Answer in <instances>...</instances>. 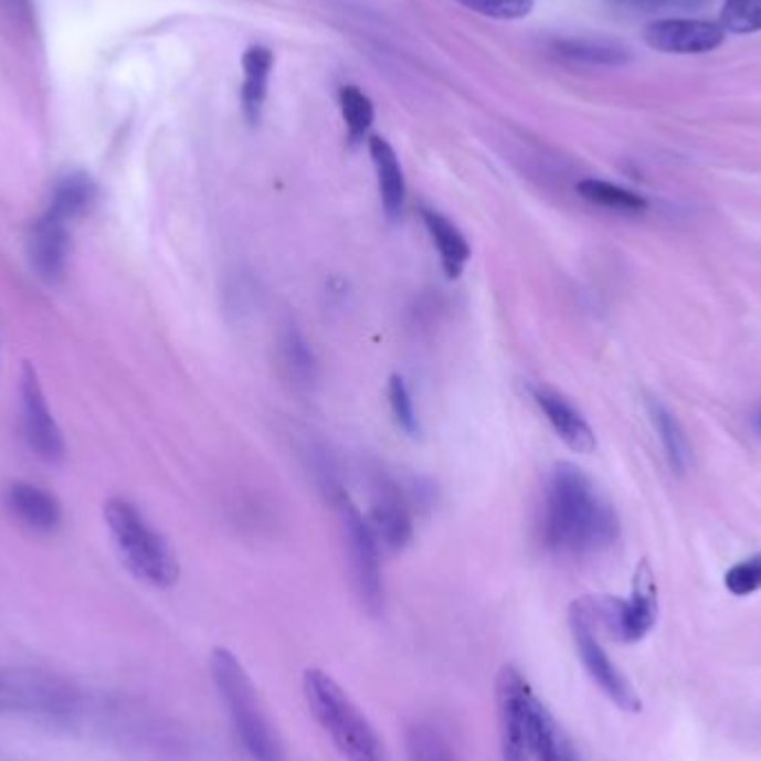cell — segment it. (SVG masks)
Instances as JSON below:
<instances>
[{
  "label": "cell",
  "instance_id": "11",
  "mask_svg": "<svg viewBox=\"0 0 761 761\" xmlns=\"http://www.w3.org/2000/svg\"><path fill=\"white\" fill-rule=\"evenodd\" d=\"M723 36L726 32L717 23L699 19H662L644 32L648 47L679 56L708 54L723 43Z\"/></svg>",
  "mask_w": 761,
  "mask_h": 761
},
{
  "label": "cell",
  "instance_id": "10",
  "mask_svg": "<svg viewBox=\"0 0 761 761\" xmlns=\"http://www.w3.org/2000/svg\"><path fill=\"white\" fill-rule=\"evenodd\" d=\"M21 421L30 450L45 464H61L67 456L65 436L47 405L39 372L25 363L21 374Z\"/></svg>",
  "mask_w": 761,
  "mask_h": 761
},
{
  "label": "cell",
  "instance_id": "6",
  "mask_svg": "<svg viewBox=\"0 0 761 761\" xmlns=\"http://www.w3.org/2000/svg\"><path fill=\"white\" fill-rule=\"evenodd\" d=\"M585 615L596 631H603L617 642H642L657 622V581L651 563L642 559L633 577V594L628 601L617 596H585L579 599Z\"/></svg>",
  "mask_w": 761,
  "mask_h": 761
},
{
  "label": "cell",
  "instance_id": "20",
  "mask_svg": "<svg viewBox=\"0 0 761 761\" xmlns=\"http://www.w3.org/2000/svg\"><path fill=\"white\" fill-rule=\"evenodd\" d=\"M274 56L267 47L263 45H252L243 54V109L252 123L258 120L261 107L267 96V83H269V72H272Z\"/></svg>",
  "mask_w": 761,
  "mask_h": 761
},
{
  "label": "cell",
  "instance_id": "23",
  "mask_svg": "<svg viewBox=\"0 0 761 761\" xmlns=\"http://www.w3.org/2000/svg\"><path fill=\"white\" fill-rule=\"evenodd\" d=\"M648 410H651V419L659 432V438H662V445L666 450L673 473L684 475L688 464H690V447H688V438L684 434V427L679 425L675 414L662 401L651 399Z\"/></svg>",
  "mask_w": 761,
  "mask_h": 761
},
{
  "label": "cell",
  "instance_id": "5",
  "mask_svg": "<svg viewBox=\"0 0 761 761\" xmlns=\"http://www.w3.org/2000/svg\"><path fill=\"white\" fill-rule=\"evenodd\" d=\"M81 708V690L52 670L0 668V715H30L70 721Z\"/></svg>",
  "mask_w": 761,
  "mask_h": 761
},
{
  "label": "cell",
  "instance_id": "9",
  "mask_svg": "<svg viewBox=\"0 0 761 761\" xmlns=\"http://www.w3.org/2000/svg\"><path fill=\"white\" fill-rule=\"evenodd\" d=\"M532 695L535 690L515 664H506L499 670L495 684V699L504 761H530L528 715Z\"/></svg>",
  "mask_w": 761,
  "mask_h": 761
},
{
  "label": "cell",
  "instance_id": "12",
  "mask_svg": "<svg viewBox=\"0 0 761 761\" xmlns=\"http://www.w3.org/2000/svg\"><path fill=\"white\" fill-rule=\"evenodd\" d=\"M370 526L379 543L392 552H401L412 541V517L408 499L401 488L388 477H377L372 482Z\"/></svg>",
  "mask_w": 761,
  "mask_h": 761
},
{
  "label": "cell",
  "instance_id": "4",
  "mask_svg": "<svg viewBox=\"0 0 761 761\" xmlns=\"http://www.w3.org/2000/svg\"><path fill=\"white\" fill-rule=\"evenodd\" d=\"M103 515L123 566L138 581L159 590L179 581L181 566L172 546L131 501L114 497L105 504Z\"/></svg>",
  "mask_w": 761,
  "mask_h": 761
},
{
  "label": "cell",
  "instance_id": "25",
  "mask_svg": "<svg viewBox=\"0 0 761 761\" xmlns=\"http://www.w3.org/2000/svg\"><path fill=\"white\" fill-rule=\"evenodd\" d=\"M281 357H283V366L287 368L294 383L308 385L315 381V374H317L315 355H313L308 341L303 339V335L296 330V326L285 328V332L281 337Z\"/></svg>",
  "mask_w": 761,
  "mask_h": 761
},
{
  "label": "cell",
  "instance_id": "30",
  "mask_svg": "<svg viewBox=\"0 0 761 761\" xmlns=\"http://www.w3.org/2000/svg\"><path fill=\"white\" fill-rule=\"evenodd\" d=\"M459 3L473 12H479L499 21L526 19L532 12V0H459Z\"/></svg>",
  "mask_w": 761,
  "mask_h": 761
},
{
  "label": "cell",
  "instance_id": "3",
  "mask_svg": "<svg viewBox=\"0 0 761 761\" xmlns=\"http://www.w3.org/2000/svg\"><path fill=\"white\" fill-rule=\"evenodd\" d=\"M303 697L317 723L348 761H392L372 721L332 675L308 668L303 673Z\"/></svg>",
  "mask_w": 761,
  "mask_h": 761
},
{
  "label": "cell",
  "instance_id": "13",
  "mask_svg": "<svg viewBox=\"0 0 761 761\" xmlns=\"http://www.w3.org/2000/svg\"><path fill=\"white\" fill-rule=\"evenodd\" d=\"M28 258L32 269L45 283H56L65 276L70 261V223L45 210L28 232Z\"/></svg>",
  "mask_w": 761,
  "mask_h": 761
},
{
  "label": "cell",
  "instance_id": "31",
  "mask_svg": "<svg viewBox=\"0 0 761 761\" xmlns=\"http://www.w3.org/2000/svg\"><path fill=\"white\" fill-rule=\"evenodd\" d=\"M615 6L642 10V12H659V10H697L706 6L708 0H611Z\"/></svg>",
  "mask_w": 761,
  "mask_h": 761
},
{
  "label": "cell",
  "instance_id": "16",
  "mask_svg": "<svg viewBox=\"0 0 761 761\" xmlns=\"http://www.w3.org/2000/svg\"><path fill=\"white\" fill-rule=\"evenodd\" d=\"M528 750L530 761H579L570 737L537 695L530 699Z\"/></svg>",
  "mask_w": 761,
  "mask_h": 761
},
{
  "label": "cell",
  "instance_id": "18",
  "mask_svg": "<svg viewBox=\"0 0 761 761\" xmlns=\"http://www.w3.org/2000/svg\"><path fill=\"white\" fill-rule=\"evenodd\" d=\"M405 761H464L447 728L432 717H419L405 728Z\"/></svg>",
  "mask_w": 761,
  "mask_h": 761
},
{
  "label": "cell",
  "instance_id": "29",
  "mask_svg": "<svg viewBox=\"0 0 761 761\" xmlns=\"http://www.w3.org/2000/svg\"><path fill=\"white\" fill-rule=\"evenodd\" d=\"M723 583L734 596H746L761 590V552L734 563L726 572Z\"/></svg>",
  "mask_w": 761,
  "mask_h": 761
},
{
  "label": "cell",
  "instance_id": "14",
  "mask_svg": "<svg viewBox=\"0 0 761 761\" xmlns=\"http://www.w3.org/2000/svg\"><path fill=\"white\" fill-rule=\"evenodd\" d=\"M532 397H535L537 405L541 408V412L546 414L552 430L557 432V436L570 450L588 454L596 447L594 430L590 427L585 416L566 397H561L559 392L543 388V385L532 388Z\"/></svg>",
  "mask_w": 761,
  "mask_h": 761
},
{
  "label": "cell",
  "instance_id": "15",
  "mask_svg": "<svg viewBox=\"0 0 761 761\" xmlns=\"http://www.w3.org/2000/svg\"><path fill=\"white\" fill-rule=\"evenodd\" d=\"M12 515L36 535H52L63 524L61 501L41 486L17 482L6 495Z\"/></svg>",
  "mask_w": 761,
  "mask_h": 761
},
{
  "label": "cell",
  "instance_id": "1",
  "mask_svg": "<svg viewBox=\"0 0 761 761\" xmlns=\"http://www.w3.org/2000/svg\"><path fill=\"white\" fill-rule=\"evenodd\" d=\"M620 537V519L590 477L572 466L552 471L546 495L543 539L561 554L583 557L605 550Z\"/></svg>",
  "mask_w": 761,
  "mask_h": 761
},
{
  "label": "cell",
  "instance_id": "8",
  "mask_svg": "<svg viewBox=\"0 0 761 761\" xmlns=\"http://www.w3.org/2000/svg\"><path fill=\"white\" fill-rule=\"evenodd\" d=\"M570 631H572L579 659L583 668L588 670V675L592 677V681L601 688V693L622 710L640 712L642 699L637 697L635 688L624 677V673L615 666V662L607 657L605 648L599 644L596 628L592 626L590 617L585 615L579 601L570 605Z\"/></svg>",
  "mask_w": 761,
  "mask_h": 761
},
{
  "label": "cell",
  "instance_id": "19",
  "mask_svg": "<svg viewBox=\"0 0 761 761\" xmlns=\"http://www.w3.org/2000/svg\"><path fill=\"white\" fill-rule=\"evenodd\" d=\"M421 219H423V225H425L432 243L438 250L445 276L456 278L464 272L466 263L471 261V245H468L466 236L447 216H443L441 212H436L432 208H421Z\"/></svg>",
  "mask_w": 761,
  "mask_h": 761
},
{
  "label": "cell",
  "instance_id": "26",
  "mask_svg": "<svg viewBox=\"0 0 761 761\" xmlns=\"http://www.w3.org/2000/svg\"><path fill=\"white\" fill-rule=\"evenodd\" d=\"M339 103H341L343 120L348 127V136L352 142H359L368 134V129L372 127L374 105L357 85L341 87Z\"/></svg>",
  "mask_w": 761,
  "mask_h": 761
},
{
  "label": "cell",
  "instance_id": "21",
  "mask_svg": "<svg viewBox=\"0 0 761 761\" xmlns=\"http://www.w3.org/2000/svg\"><path fill=\"white\" fill-rule=\"evenodd\" d=\"M96 201V183L85 172H74L63 177L50 199L47 212L65 223L85 216Z\"/></svg>",
  "mask_w": 761,
  "mask_h": 761
},
{
  "label": "cell",
  "instance_id": "22",
  "mask_svg": "<svg viewBox=\"0 0 761 761\" xmlns=\"http://www.w3.org/2000/svg\"><path fill=\"white\" fill-rule=\"evenodd\" d=\"M554 50L581 65H594V67H620L633 61V54L628 47L615 41L605 39H566L554 45Z\"/></svg>",
  "mask_w": 761,
  "mask_h": 761
},
{
  "label": "cell",
  "instance_id": "33",
  "mask_svg": "<svg viewBox=\"0 0 761 761\" xmlns=\"http://www.w3.org/2000/svg\"><path fill=\"white\" fill-rule=\"evenodd\" d=\"M759 425H761V414H759Z\"/></svg>",
  "mask_w": 761,
  "mask_h": 761
},
{
  "label": "cell",
  "instance_id": "32",
  "mask_svg": "<svg viewBox=\"0 0 761 761\" xmlns=\"http://www.w3.org/2000/svg\"><path fill=\"white\" fill-rule=\"evenodd\" d=\"M10 6V10L21 17V19H32V10H30V0H6Z\"/></svg>",
  "mask_w": 761,
  "mask_h": 761
},
{
  "label": "cell",
  "instance_id": "2",
  "mask_svg": "<svg viewBox=\"0 0 761 761\" xmlns=\"http://www.w3.org/2000/svg\"><path fill=\"white\" fill-rule=\"evenodd\" d=\"M210 675L245 754L252 761H287L285 743L241 659L219 646L210 655Z\"/></svg>",
  "mask_w": 761,
  "mask_h": 761
},
{
  "label": "cell",
  "instance_id": "17",
  "mask_svg": "<svg viewBox=\"0 0 761 761\" xmlns=\"http://www.w3.org/2000/svg\"><path fill=\"white\" fill-rule=\"evenodd\" d=\"M368 147H370V157H372L377 179H379L383 212L390 221H399L405 208V179H403L401 163L394 155L392 145L385 138L372 136L368 140Z\"/></svg>",
  "mask_w": 761,
  "mask_h": 761
},
{
  "label": "cell",
  "instance_id": "28",
  "mask_svg": "<svg viewBox=\"0 0 761 761\" xmlns=\"http://www.w3.org/2000/svg\"><path fill=\"white\" fill-rule=\"evenodd\" d=\"M388 399H390V408H392V414H394L399 427L403 432H408L410 436H416L419 434V416L414 412V403H412V397H410V390H408V383L403 381V377H399V374L390 377Z\"/></svg>",
  "mask_w": 761,
  "mask_h": 761
},
{
  "label": "cell",
  "instance_id": "24",
  "mask_svg": "<svg viewBox=\"0 0 761 761\" xmlns=\"http://www.w3.org/2000/svg\"><path fill=\"white\" fill-rule=\"evenodd\" d=\"M577 192L581 199H585L592 205L622 212V214H642L648 210V201L640 197L633 190L620 188L615 183L599 181V179H585L577 183Z\"/></svg>",
  "mask_w": 761,
  "mask_h": 761
},
{
  "label": "cell",
  "instance_id": "7",
  "mask_svg": "<svg viewBox=\"0 0 761 761\" xmlns=\"http://www.w3.org/2000/svg\"><path fill=\"white\" fill-rule=\"evenodd\" d=\"M335 504L341 512V524L346 530L348 552H350V570L357 594L370 615L383 613V572H381V554H379V539L372 526L363 519L359 508L350 501L343 490H337Z\"/></svg>",
  "mask_w": 761,
  "mask_h": 761
},
{
  "label": "cell",
  "instance_id": "27",
  "mask_svg": "<svg viewBox=\"0 0 761 761\" xmlns=\"http://www.w3.org/2000/svg\"><path fill=\"white\" fill-rule=\"evenodd\" d=\"M719 28L730 34H754L761 30V0H726Z\"/></svg>",
  "mask_w": 761,
  "mask_h": 761
}]
</instances>
